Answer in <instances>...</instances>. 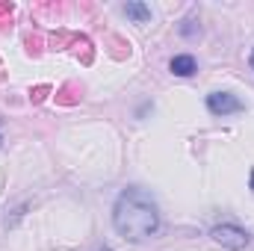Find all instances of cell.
Segmentation results:
<instances>
[{
    "label": "cell",
    "mask_w": 254,
    "mask_h": 251,
    "mask_svg": "<svg viewBox=\"0 0 254 251\" xmlns=\"http://www.w3.org/2000/svg\"><path fill=\"white\" fill-rule=\"evenodd\" d=\"M210 237L222 246V249L228 251H243L246 246H249V231H243L240 225H231V222H225V225H216L213 231H210Z\"/></svg>",
    "instance_id": "obj_2"
},
{
    "label": "cell",
    "mask_w": 254,
    "mask_h": 251,
    "mask_svg": "<svg viewBox=\"0 0 254 251\" xmlns=\"http://www.w3.org/2000/svg\"><path fill=\"white\" fill-rule=\"evenodd\" d=\"M252 68H254V51H252Z\"/></svg>",
    "instance_id": "obj_8"
},
{
    "label": "cell",
    "mask_w": 254,
    "mask_h": 251,
    "mask_svg": "<svg viewBox=\"0 0 254 251\" xmlns=\"http://www.w3.org/2000/svg\"><path fill=\"white\" fill-rule=\"evenodd\" d=\"M252 189H254V172H252Z\"/></svg>",
    "instance_id": "obj_7"
},
{
    "label": "cell",
    "mask_w": 254,
    "mask_h": 251,
    "mask_svg": "<svg viewBox=\"0 0 254 251\" xmlns=\"http://www.w3.org/2000/svg\"><path fill=\"white\" fill-rule=\"evenodd\" d=\"M113 228L127 243H145L160 231V207L139 187H127L113 207Z\"/></svg>",
    "instance_id": "obj_1"
},
{
    "label": "cell",
    "mask_w": 254,
    "mask_h": 251,
    "mask_svg": "<svg viewBox=\"0 0 254 251\" xmlns=\"http://www.w3.org/2000/svg\"><path fill=\"white\" fill-rule=\"evenodd\" d=\"M172 74H178V77H192L195 71H198V63H195V57H190V54H181V57H175L172 60Z\"/></svg>",
    "instance_id": "obj_4"
},
{
    "label": "cell",
    "mask_w": 254,
    "mask_h": 251,
    "mask_svg": "<svg viewBox=\"0 0 254 251\" xmlns=\"http://www.w3.org/2000/svg\"><path fill=\"white\" fill-rule=\"evenodd\" d=\"M207 110L213 116H231V113H243L246 104L231 92H213V95H207Z\"/></svg>",
    "instance_id": "obj_3"
},
{
    "label": "cell",
    "mask_w": 254,
    "mask_h": 251,
    "mask_svg": "<svg viewBox=\"0 0 254 251\" xmlns=\"http://www.w3.org/2000/svg\"><path fill=\"white\" fill-rule=\"evenodd\" d=\"M192 24H195L192 18H187V21H184V27H181V33H184V36H192V33H195V27H192Z\"/></svg>",
    "instance_id": "obj_6"
},
{
    "label": "cell",
    "mask_w": 254,
    "mask_h": 251,
    "mask_svg": "<svg viewBox=\"0 0 254 251\" xmlns=\"http://www.w3.org/2000/svg\"><path fill=\"white\" fill-rule=\"evenodd\" d=\"M101 251H110V249H101Z\"/></svg>",
    "instance_id": "obj_9"
},
{
    "label": "cell",
    "mask_w": 254,
    "mask_h": 251,
    "mask_svg": "<svg viewBox=\"0 0 254 251\" xmlns=\"http://www.w3.org/2000/svg\"><path fill=\"white\" fill-rule=\"evenodd\" d=\"M125 15L133 18L136 24H145V21L151 18V9H148L145 3H125Z\"/></svg>",
    "instance_id": "obj_5"
}]
</instances>
